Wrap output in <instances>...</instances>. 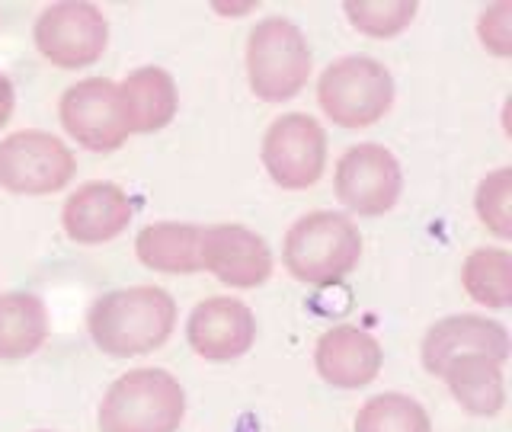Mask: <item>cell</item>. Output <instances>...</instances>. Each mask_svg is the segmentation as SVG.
<instances>
[{
  "mask_svg": "<svg viewBox=\"0 0 512 432\" xmlns=\"http://www.w3.org/2000/svg\"><path fill=\"white\" fill-rule=\"evenodd\" d=\"M176 327V301L157 285H132L93 301L87 330L96 349L112 359L160 349Z\"/></svg>",
  "mask_w": 512,
  "mask_h": 432,
  "instance_id": "1",
  "label": "cell"
},
{
  "mask_svg": "<svg viewBox=\"0 0 512 432\" xmlns=\"http://www.w3.org/2000/svg\"><path fill=\"white\" fill-rule=\"evenodd\" d=\"M362 260V234L340 212H311L285 234L282 263L304 285L343 282Z\"/></svg>",
  "mask_w": 512,
  "mask_h": 432,
  "instance_id": "2",
  "label": "cell"
},
{
  "mask_svg": "<svg viewBox=\"0 0 512 432\" xmlns=\"http://www.w3.org/2000/svg\"><path fill=\"white\" fill-rule=\"evenodd\" d=\"M186 391L164 368H132L109 384L100 404V432H176Z\"/></svg>",
  "mask_w": 512,
  "mask_h": 432,
  "instance_id": "3",
  "label": "cell"
},
{
  "mask_svg": "<svg viewBox=\"0 0 512 432\" xmlns=\"http://www.w3.org/2000/svg\"><path fill=\"white\" fill-rule=\"evenodd\" d=\"M311 45L304 32L285 20V16H269L256 23L247 39V84L256 100L285 103L308 87L311 77Z\"/></svg>",
  "mask_w": 512,
  "mask_h": 432,
  "instance_id": "4",
  "label": "cell"
},
{
  "mask_svg": "<svg viewBox=\"0 0 512 432\" xmlns=\"http://www.w3.org/2000/svg\"><path fill=\"white\" fill-rule=\"evenodd\" d=\"M317 103L340 128H368L394 106V77L381 61L349 55L333 61L317 80Z\"/></svg>",
  "mask_w": 512,
  "mask_h": 432,
  "instance_id": "5",
  "label": "cell"
},
{
  "mask_svg": "<svg viewBox=\"0 0 512 432\" xmlns=\"http://www.w3.org/2000/svg\"><path fill=\"white\" fill-rule=\"evenodd\" d=\"M77 173V157L48 132H13L0 141V189L16 196H48L64 189Z\"/></svg>",
  "mask_w": 512,
  "mask_h": 432,
  "instance_id": "6",
  "label": "cell"
},
{
  "mask_svg": "<svg viewBox=\"0 0 512 432\" xmlns=\"http://www.w3.org/2000/svg\"><path fill=\"white\" fill-rule=\"evenodd\" d=\"M36 48L55 68H90L103 58L109 45V23L103 10L87 0H64L39 13L36 20Z\"/></svg>",
  "mask_w": 512,
  "mask_h": 432,
  "instance_id": "7",
  "label": "cell"
},
{
  "mask_svg": "<svg viewBox=\"0 0 512 432\" xmlns=\"http://www.w3.org/2000/svg\"><path fill=\"white\" fill-rule=\"evenodd\" d=\"M333 189L349 212L378 218L391 212L404 189V170H400L397 157L384 148V144L365 141L352 144V148L336 160Z\"/></svg>",
  "mask_w": 512,
  "mask_h": 432,
  "instance_id": "8",
  "label": "cell"
},
{
  "mask_svg": "<svg viewBox=\"0 0 512 432\" xmlns=\"http://www.w3.org/2000/svg\"><path fill=\"white\" fill-rule=\"evenodd\" d=\"M58 116L80 148L112 154L128 141V122L119 100V84L109 77H87L64 90Z\"/></svg>",
  "mask_w": 512,
  "mask_h": 432,
  "instance_id": "9",
  "label": "cell"
},
{
  "mask_svg": "<svg viewBox=\"0 0 512 432\" xmlns=\"http://www.w3.org/2000/svg\"><path fill=\"white\" fill-rule=\"evenodd\" d=\"M263 167L282 189H308L327 167V135L317 119L288 112L269 125L263 138Z\"/></svg>",
  "mask_w": 512,
  "mask_h": 432,
  "instance_id": "10",
  "label": "cell"
},
{
  "mask_svg": "<svg viewBox=\"0 0 512 432\" xmlns=\"http://www.w3.org/2000/svg\"><path fill=\"white\" fill-rule=\"evenodd\" d=\"M202 269L231 288H256L272 276V250L244 224L202 228Z\"/></svg>",
  "mask_w": 512,
  "mask_h": 432,
  "instance_id": "11",
  "label": "cell"
},
{
  "mask_svg": "<svg viewBox=\"0 0 512 432\" xmlns=\"http://www.w3.org/2000/svg\"><path fill=\"white\" fill-rule=\"evenodd\" d=\"M189 346L208 362H231L247 356L256 343V317L237 298H205L186 324Z\"/></svg>",
  "mask_w": 512,
  "mask_h": 432,
  "instance_id": "12",
  "label": "cell"
},
{
  "mask_svg": "<svg viewBox=\"0 0 512 432\" xmlns=\"http://www.w3.org/2000/svg\"><path fill=\"white\" fill-rule=\"evenodd\" d=\"M464 356H490L496 362L509 359V330L500 320L480 314H455L432 324L423 336V365L429 375H442V368Z\"/></svg>",
  "mask_w": 512,
  "mask_h": 432,
  "instance_id": "13",
  "label": "cell"
},
{
  "mask_svg": "<svg viewBox=\"0 0 512 432\" xmlns=\"http://www.w3.org/2000/svg\"><path fill=\"white\" fill-rule=\"evenodd\" d=\"M314 365L320 378L333 388L356 391L372 384L384 365V349L372 333L352 324H340L317 340Z\"/></svg>",
  "mask_w": 512,
  "mask_h": 432,
  "instance_id": "14",
  "label": "cell"
},
{
  "mask_svg": "<svg viewBox=\"0 0 512 432\" xmlns=\"http://www.w3.org/2000/svg\"><path fill=\"white\" fill-rule=\"evenodd\" d=\"M135 208L125 189L116 183H84L77 192H71L61 208V224L74 244H106L119 237Z\"/></svg>",
  "mask_w": 512,
  "mask_h": 432,
  "instance_id": "15",
  "label": "cell"
},
{
  "mask_svg": "<svg viewBox=\"0 0 512 432\" xmlns=\"http://www.w3.org/2000/svg\"><path fill=\"white\" fill-rule=\"evenodd\" d=\"M119 100L128 122V132L151 135L167 128L180 109L173 77L164 68H138L119 84Z\"/></svg>",
  "mask_w": 512,
  "mask_h": 432,
  "instance_id": "16",
  "label": "cell"
},
{
  "mask_svg": "<svg viewBox=\"0 0 512 432\" xmlns=\"http://www.w3.org/2000/svg\"><path fill=\"white\" fill-rule=\"evenodd\" d=\"M138 260L154 272L189 276L202 269V228L180 221H157L141 228L135 240Z\"/></svg>",
  "mask_w": 512,
  "mask_h": 432,
  "instance_id": "17",
  "label": "cell"
},
{
  "mask_svg": "<svg viewBox=\"0 0 512 432\" xmlns=\"http://www.w3.org/2000/svg\"><path fill=\"white\" fill-rule=\"evenodd\" d=\"M439 378H445L452 397L474 416H496L506 407L503 362L490 356H464L448 362Z\"/></svg>",
  "mask_w": 512,
  "mask_h": 432,
  "instance_id": "18",
  "label": "cell"
},
{
  "mask_svg": "<svg viewBox=\"0 0 512 432\" xmlns=\"http://www.w3.org/2000/svg\"><path fill=\"white\" fill-rule=\"evenodd\" d=\"M48 336V311L39 295H0V359H26Z\"/></svg>",
  "mask_w": 512,
  "mask_h": 432,
  "instance_id": "19",
  "label": "cell"
},
{
  "mask_svg": "<svg viewBox=\"0 0 512 432\" xmlns=\"http://www.w3.org/2000/svg\"><path fill=\"white\" fill-rule=\"evenodd\" d=\"M461 282L477 304L509 308L512 304V256L503 247H480L461 266Z\"/></svg>",
  "mask_w": 512,
  "mask_h": 432,
  "instance_id": "20",
  "label": "cell"
},
{
  "mask_svg": "<svg viewBox=\"0 0 512 432\" xmlns=\"http://www.w3.org/2000/svg\"><path fill=\"white\" fill-rule=\"evenodd\" d=\"M356 432H432V420L407 394H378L356 413Z\"/></svg>",
  "mask_w": 512,
  "mask_h": 432,
  "instance_id": "21",
  "label": "cell"
},
{
  "mask_svg": "<svg viewBox=\"0 0 512 432\" xmlns=\"http://www.w3.org/2000/svg\"><path fill=\"white\" fill-rule=\"evenodd\" d=\"M343 10L352 20V26H356L359 32H365V36L391 39L413 23V16L420 7H416L413 0H388V4H381L378 0V4H346Z\"/></svg>",
  "mask_w": 512,
  "mask_h": 432,
  "instance_id": "22",
  "label": "cell"
},
{
  "mask_svg": "<svg viewBox=\"0 0 512 432\" xmlns=\"http://www.w3.org/2000/svg\"><path fill=\"white\" fill-rule=\"evenodd\" d=\"M477 218L487 224V228L500 237L509 240L512 237V170L500 167L493 170L484 183L477 186Z\"/></svg>",
  "mask_w": 512,
  "mask_h": 432,
  "instance_id": "23",
  "label": "cell"
},
{
  "mask_svg": "<svg viewBox=\"0 0 512 432\" xmlns=\"http://www.w3.org/2000/svg\"><path fill=\"white\" fill-rule=\"evenodd\" d=\"M509 4H496L480 16V42H484L493 55H512V26H509Z\"/></svg>",
  "mask_w": 512,
  "mask_h": 432,
  "instance_id": "24",
  "label": "cell"
},
{
  "mask_svg": "<svg viewBox=\"0 0 512 432\" xmlns=\"http://www.w3.org/2000/svg\"><path fill=\"white\" fill-rule=\"evenodd\" d=\"M13 106H16V93L7 74H0V128H4L13 116Z\"/></svg>",
  "mask_w": 512,
  "mask_h": 432,
  "instance_id": "25",
  "label": "cell"
}]
</instances>
